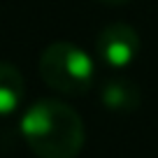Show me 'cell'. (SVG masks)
Wrapping results in <instances>:
<instances>
[{
	"mask_svg": "<svg viewBox=\"0 0 158 158\" xmlns=\"http://www.w3.org/2000/svg\"><path fill=\"white\" fill-rule=\"evenodd\" d=\"M21 135L37 158H77L84 147V123L70 105L37 100L21 116Z\"/></svg>",
	"mask_w": 158,
	"mask_h": 158,
	"instance_id": "1",
	"label": "cell"
},
{
	"mask_svg": "<svg viewBox=\"0 0 158 158\" xmlns=\"http://www.w3.org/2000/svg\"><path fill=\"white\" fill-rule=\"evenodd\" d=\"M40 77L49 89L63 95H81L93 86L95 63L81 47L72 42H54L40 56Z\"/></svg>",
	"mask_w": 158,
	"mask_h": 158,
	"instance_id": "2",
	"label": "cell"
},
{
	"mask_svg": "<svg viewBox=\"0 0 158 158\" xmlns=\"http://www.w3.org/2000/svg\"><path fill=\"white\" fill-rule=\"evenodd\" d=\"M139 35L130 23H109L95 37V51L100 60L112 70H126L139 56Z\"/></svg>",
	"mask_w": 158,
	"mask_h": 158,
	"instance_id": "3",
	"label": "cell"
},
{
	"mask_svg": "<svg viewBox=\"0 0 158 158\" xmlns=\"http://www.w3.org/2000/svg\"><path fill=\"white\" fill-rule=\"evenodd\" d=\"M100 102L109 109V112H118V114H128L135 112L142 102V91L137 89L135 81L130 79H121L114 77L109 81H105L100 89Z\"/></svg>",
	"mask_w": 158,
	"mask_h": 158,
	"instance_id": "4",
	"label": "cell"
},
{
	"mask_svg": "<svg viewBox=\"0 0 158 158\" xmlns=\"http://www.w3.org/2000/svg\"><path fill=\"white\" fill-rule=\"evenodd\" d=\"M26 95V81L19 68L12 63L0 60V116L16 112L19 105L23 102Z\"/></svg>",
	"mask_w": 158,
	"mask_h": 158,
	"instance_id": "5",
	"label": "cell"
},
{
	"mask_svg": "<svg viewBox=\"0 0 158 158\" xmlns=\"http://www.w3.org/2000/svg\"><path fill=\"white\" fill-rule=\"evenodd\" d=\"M102 5H109V7H121L126 5V2H130V0H100Z\"/></svg>",
	"mask_w": 158,
	"mask_h": 158,
	"instance_id": "6",
	"label": "cell"
}]
</instances>
